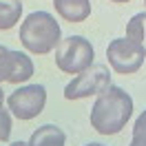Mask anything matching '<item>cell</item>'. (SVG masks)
<instances>
[{
    "label": "cell",
    "instance_id": "cell-1",
    "mask_svg": "<svg viewBox=\"0 0 146 146\" xmlns=\"http://www.w3.org/2000/svg\"><path fill=\"white\" fill-rule=\"evenodd\" d=\"M133 115V98L122 86L111 84L98 95L91 109V126L100 135H115Z\"/></svg>",
    "mask_w": 146,
    "mask_h": 146
},
{
    "label": "cell",
    "instance_id": "cell-2",
    "mask_svg": "<svg viewBox=\"0 0 146 146\" xmlns=\"http://www.w3.org/2000/svg\"><path fill=\"white\" fill-rule=\"evenodd\" d=\"M20 42L33 55H46L62 42V29L46 11H31L20 25Z\"/></svg>",
    "mask_w": 146,
    "mask_h": 146
},
{
    "label": "cell",
    "instance_id": "cell-3",
    "mask_svg": "<svg viewBox=\"0 0 146 146\" xmlns=\"http://www.w3.org/2000/svg\"><path fill=\"white\" fill-rule=\"evenodd\" d=\"M93 58H95V51H93V44L86 38L69 36L58 44L55 66L62 73L78 75V73H82V71H86V69L93 66Z\"/></svg>",
    "mask_w": 146,
    "mask_h": 146
},
{
    "label": "cell",
    "instance_id": "cell-4",
    "mask_svg": "<svg viewBox=\"0 0 146 146\" xmlns=\"http://www.w3.org/2000/svg\"><path fill=\"white\" fill-rule=\"evenodd\" d=\"M106 58H109V64L115 73L131 75V73H137L142 69L146 53H144V49L139 44H135L133 40H128V38H115L106 46Z\"/></svg>",
    "mask_w": 146,
    "mask_h": 146
},
{
    "label": "cell",
    "instance_id": "cell-5",
    "mask_svg": "<svg viewBox=\"0 0 146 146\" xmlns=\"http://www.w3.org/2000/svg\"><path fill=\"white\" fill-rule=\"evenodd\" d=\"M111 86V73L106 66L95 64L86 71L78 73L71 82L64 86V98L66 100H82V98H91V95H100L104 89Z\"/></svg>",
    "mask_w": 146,
    "mask_h": 146
},
{
    "label": "cell",
    "instance_id": "cell-6",
    "mask_svg": "<svg viewBox=\"0 0 146 146\" xmlns=\"http://www.w3.org/2000/svg\"><path fill=\"white\" fill-rule=\"evenodd\" d=\"M9 111L18 119H33L38 117L46 104V89L42 84H27L20 86L9 95Z\"/></svg>",
    "mask_w": 146,
    "mask_h": 146
},
{
    "label": "cell",
    "instance_id": "cell-7",
    "mask_svg": "<svg viewBox=\"0 0 146 146\" xmlns=\"http://www.w3.org/2000/svg\"><path fill=\"white\" fill-rule=\"evenodd\" d=\"M33 75V62L25 51H11L0 44V82L22 84Z\"/></svg>",
    "mask_w": 146,
    "mask_h": 146
},
{
    "label": "cell",
    "instance_id": "cell-8",
    "mask_svg": "<svg viewBox=\"0 0 146 146\" xmlns=\"http://www.w3.org/2000/svg\"><path fill=\"white\" fill-rule=\"evenodd\" d=\"M53 7L66 22H84L91 16V0H53Z\"/></svg>",
    "mask_w": 146,
    "mask_h": 146
},
{
    "label": "cell",
    "instance_id": "cell-9",
    "mask_svg": "<svg viewBox=\"0 0 146 146\" xmlns=\"http://www.w3.org/2000/svg\"><path fill=\"white\" fill-rule=\"evenodd\" d=\"M64 144H66V135L55 124H44V126L36 128L29 139V146H64Z\"/></svg>",
    "mask_w": 146,
    "mask_h": 146
},
{
    "label": "cell",
    "instance_id": "cell-10",
    "mask_svg": "<svg viewBox=\"0 0 146 146\" xmlns=\"http://www.w3.org/2000/svg\"><path fill=\"white\" fill-rule=\"evenodd\" d=\"M22 18V2L20 0H0V31H9Z\"/></svg>",
    "mask_w": 146,
    "mask_h": 146
},
{
    "label": "cell",
    "instance_id": "cell-11",
    "mask_svg": "<svg viewBox=\"0 0 146 146\" xmlns=\"http://www.w3.org/2000/svg\"><path fill=\"white\" fill-rule=\"evenodd\" d=\"M126 38L139 44L146 53V11L144 13H135L126 25Z\"/></svg>",
    "mask_w": 146,
    "mask_h": 146
},
{
    "label": "cell",
    "instance_id": "cell-12",
    "mask_svg": "<svg viewBox=\"0 0 146 146\" xmlns=\"http://www.w3.org/2000/svg\"><path fill=\"white\" fill-rule=\"evenodd\" d=\"M133 142H137V144H146V109L135 117V126H133Z\"/></svg>",
    "mask_w": 146,
    "mask_h": 146
},
{
    "label": "cell",
    "instance_id": "cell-13",
    "mask_svg": "<svg viewBox=\"0 0 146 146\" xmlns=\"http://www.w3.org/2000/svg\"><path fill=\"white\" fill-rule=\"evenodd\" d=\"M11 135V111L0 109V142H9Z\"/></svg>",
    "mask_w": 146,
    "mask_h": 146
},
{
    "label": "cell",
    "instance_id": "cell-14",
    "mask_svg": "<svg viewBox=\"0 0 146 146\" xmlns=\"http://www.w3.org/2000/svg\"><path fill=\"white\" fill-rule=\"evenodd\" d=\"M9 146H29V142H13V144H9Z\"/></svg>",
    "mask_w": 146,
    "mask_h": 146
},
{
    "label": "cell",
    "instance_id": "cell-15",
    "mask_svg": "<svg viewBox=\"0 0 146 146\" xmlns=\"http://www.w3.org/2000/svg\"><path fill=\"white\" fill-rule=\"evenodd\" d=\"M111 2H117V5H126V2H131V0H111Z\"/></svg>",
    "mask_w": 146,
    "mask_h": 146
},
{
    "label": "cell",
    "instance_id": "cell-16",
    "mask_svg": "<svg viewBox=\"0 0 146 146\" xmlns=\"http://www.w3.org/2000/svg\"><path fill=\"white\" fill-rule=\"evenodd\" d=\"M2 102H5V93H2V89H0V109H2Z\"/></svg>",
    "mask_w": 146,
    "mask_h": 146
},
{
    "label": "cell",
    "instance_id": "cell-17",
    "mask_svg": "<svg viewBox=\"0 0 146 146\" xmlns=\"http://www.w3.org/2000/svg\"><path fill=\"white\" fill-rule=\"evenodd\" d=\"M84 146H104V144H100V142H89V144H84Z\"/></svg>",
    "mask_w": 146,
    "mask_h": 146
},
{
    "label": "cell",
    "instance_id": "cell-18",
    "mask_svg": "<svg viewBox=\"0 0 146 146\" xmlns=\"http://www.w3.org/2000/svg\"><path fill=\"white\" fill-rule=\"evenodd\" d=\"M131 146H146V144H137V142H133V144H131Z\"/></svg>",
    "mask_w": 146,
    "mask_h": 146
},
{
    "label": "cell",
    "instance_id": "cell-19",
    "mask_svg": "<svg viewBox=\"0 0 146 146\" xmlns=\"http://www.w3.org/2000/svg\"><path fill=\"white\" fill-rule=\"evenodd\" d=\"M144 5H146V0H144Z\"/></svg>",
    "mask_w": 146,
    "mask_h": 146
}]
</instances>
